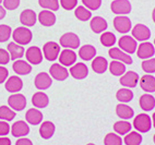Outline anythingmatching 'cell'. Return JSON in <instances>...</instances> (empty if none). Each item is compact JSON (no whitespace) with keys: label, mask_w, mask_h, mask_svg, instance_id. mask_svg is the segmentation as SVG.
Segmentation results:
<instances>
[{"label":"cell","mask_w":155,"mask_h":145,"mask_svg":"<svg viewBox=\"0 0 155 145\" xmlns=\"http://www.w3.org/2000/svg\"><path fill=\"white\" fill-rule=\"evenodd\" d=\"M32 32L31 30H28L26 26H20V27H17L12 32V38L17 44L19 45H28L31 43L32 40Z\"/></svg>","instance_id":"cell-1"},{"label":"cell","mask_w":155,"mask_h":145,"mask_svg":"<svg viewBox=\"0 0 155 145\" xmlns=\"http://www.w3.org/2000/svg\"><path fill=\"white\" fill-rule=\"evenodd\" d=\"M133 127L136 128L137 131L141 133H147L152 128V119L147 114H139L133 119Z\"/></svg>","instance_id":"cell-2"},{"label":"cell","mask_w":155,"mask_h":145,"mask_svg":"<svg viewBox=\"0 0 155 145\" xmlns=\"http://www.w3.org/2000/svg\"><path fill=\"white\" fill-rule=\"evenodd\" d=\"M59 43H60L61 47L67 48V49H72V50L80 47V38L77 34L72 33V32L64 33L59 39Z\"/></svg>","instance_id":"cell-3"},{"label":"cell","mask_w":155,"mask_h":145,"mask_svg":"<svg viewBox=\"0 0 155 145\" xmlns=\"http://www.w3.org/2000/svg\"><path fill=\"white\" fill-rule=\"evenodd\" d=\"M43 53L46 60L55 61L60 53V45L56 42H47L43 46Z\"/></svg>","instance_id":"cell-4"},{"label":"cell","mask_w":155,"mask_h":145,"mask_svg":"<svg viewBox=\"0 0 155 145\" xmlns=\"http://www.w3.org/2000/svg\"><path fill=\"white\" fill-rule=\"evenodd\" d=\"M113 13L117 15H126L131 12V3L129 0H114L110 5Z\"/></svg>","instance_id":"cell-5"},{"label":"cell","mask_w":155,"mask_h":145,"mask_svg":"<svg viewBox=\"0 0 155 145\" xmlns=\"http://www.w3.org/2000/svg\"><path fill=\"white\" fill-rule=\"evenodd\" d=\"M118 45H119L120 49L125 53H134L138 49V44H137V40L133 37L129 36V35H125L122 36L121 38L119 39L118 42Z\"/></svg>","instance_id":"cell-6"},{"label":"cell","mask_w":155,"mask_h":145,"mask_svg":"<svg viewBox=\"0 0 155 145\" xmlns=\"http://www.w3.org/2000/svg\"><path fill=\"white\" fill-rule=\"evenodd\" d=\"M8 104L9 107L13 109L14 111H21L25 108L26 106V98L23 94H12L10 97L8 98Z\"/></svg>","instance_id":"cell-7"},{"label":"cell","mask_w":155,"mask_h":145,"mask_svg":"<svg viewBox=\"0 0 155 145\" xmlns=\"http://www.w3.org/2000/svg\"><path fill=\"white\" fill-rule=\"evenodd\" d=\"M49 76L57 81H64L69 76V71L60 63H54L49 68Z\"/></svg>","instance_id":"cell-8"},{"label":"cell","mask_w":155,"mask_h":145,"mask_svg":"<svg viewBox=\"0 0 155 145\" xmlns=\"http://www.w3.org/2000/svg\"><path fill=\"white\" fill-rule=\"evenodd\" d=\"M114 27L119 33H128L131 30V20L126 15H118L114 19Z\"/></svg>","instance_id":"cell-9"},{"label":"cell","mask_w":155,"mask_h":145,"mask_svg":"<svg viewBox=\"0 0 155 145\" xmlns=\"http://www.w3.org/2000/svg\"><path fill=\"white\" fill-rule=\"evenodd\" d=\"M25 57L28 62H30L31 64H39L43 61V53L37 46H32L28 47V50L25 51Z\"/></svg>","instance_id":"cell-10"},{"label":"cell","mask_w":155,"mask_h":145,"mask_svg":"<svg viewBox=\"0 0 155 145\" xmlns=\"http://www.w3.org/2000/svg\"><path fill=\"white\" fill-rule=\"evenodd\" d=\"M132 37L136 40L145 42L151 37V31L147 25L144 24H137L132 28Z\"/></svg>","instance_id":"cell-11"},{"label":"cell","mask_w":155,"mask_h":145,"mask_svg":"<svg viewBox=\"0 0 155 145\" xmlns=\"http://www.w3.org/2000/svg\"><path fill=\"white\" fill-rule=\"evenodd\" d=\"M108 55L111 59L117 60V61H121L125 64H131L132 63V58L129 53L122 51L120 48L117 47H111L108 51Z\"/></svg>","instance_id":"cell-12"},{"label":"cell","mask_w":155,"mask_h":145,"mask_svg":"<svg viewBox=\"0 0 155 145\" xmlns=\"http://www.w3.org/2000/svg\"><path fill=\"white\" fill-rule=\"evenodd\" d=\"M34 84H35V87L37 89L45 91V89H49V87L51 86V84H53V80H51V76H50L48 73L41 72L35 76Z\"/></svg>","instance_id":"cell-13"},{"label":"cell","mask_w":155,"mask_h":145,"mask_svg":"<svg viewBox=\"0 0 155 145\" xmlns=\"http://www.w3.org/2000/svg\"><path fill=\"white\" fill-rule=\"evenodd\" d=\"M69 72L72 76V78L77 79V80H83L89 76V69L83 62H78V63L71 66Z\"/></svg>","instance_id":"cell-14"},{"label":"cell","mask_w":155,"mask_h":145,"mask_svg":"<svg viewBox=\"0 0 155 145\" xmlns=\"http://www.w3.org/2000/svg\"><path fill=\"white\" fill-rule=\"evenodd\" d=\"M119 82L121 85H124L127 89H133V87H136L138 85L139 74L134 72V71H128L124 76H120Z\"/></svg>","instance_id":"cell-15"},{"label":"cell","mask_w":155,"mask_h":145,"mask_svg":"<svg viewBox=\"0 0 155 145\" xmlns=\"http://www.w3.org/2000/svg\"><path fill=\"white\" fill-rule=\"evenodd\" d=\"M155 53V47L154 45L149 42H143L142 44L139 45L138 49H137V55L139 58L141 59H150L154 56Z\"/></svg>","instance_id":"cell-16"},{"label":"cell","mask_w":155,"mask_h":145,"mask_svg":"<svg viewBox=\"0 0 155 145\" xmlns=\"http://www.w3.org/2000/svg\"><path fill=\"white\" fill-rule=\"evenodd\" d=\"M11 133L15 137H24L30 133V127L25 121L19 120L14 122L11 127Z\"/></svg>","instance_id":"cell-17"},{"label":"cell","mask_w":155,"mask_h":145,"mask_svg":"<svg viewBox=\"0 0 155 145\" xmlns=\"http://www.w3.org/2000/svg\"><path fill=\"white\" fill-rule=\"evenodd\" d=\"M58 58H59V61H60V64H62L64 67H71L77 61V53L72 50V49L64 48V50L59 53Z\"/></svg>","instance_id":"cell-18"},{"label":"cell","mask_w":155,"mask_h":145,"mask_svg":"<svg viewBox=\"0 0 155 145\" xmlns=\"http://www.w3.org/2000/svg\"><path fill=\"white\" fill-rule=\"evenodd\" d=\"M36 21H37V17L32 9H25L20 14V22L22 23L23 26H26V27L34 26Z\"/></svg>","instance_id":"cell-19"},{"label":"cell","mask_w":155,"mask_h":145,"mask_svg":"<svg viewBox=\"0 0 155 145\" xmlns=\"http://www.w3.org/2000/svg\"><path fill=\"white\" fill-rule=\"evenodd\" d=\"M5 87H6L8 92L15 94V93L20 92L22 89L23 81L18 76H12L10 78H8V80L6 81V84H5Z\"/></svg>","instance_id":"cell-20"},{"label":"cell","mask_w":155,"mask_h":145,"mask_svg":"<svg viewBox=\"0 0 155 145\" xmlns=\"http://www.w3.org/2000/svg\"><path fill=\"white\" fill-rule=\"evenodd\" d=\"M12 69L19 76H28L32 71V67L28 61L22 60V59H18L12 64Z\"/></svg>","instance_id":"cell-21"},{"label":"cell","mask_w":155,"mask_h":145,"mask_svg":"<svg viewBox=\"0 0 155 145\" xmlns=\"http://www.w3.org/2000/svg\"><path fill=\"white\" fill-rule=\"evenodd\" d=\"M90 27H91L92 31L96 34L103 33V32H105V30H107V27H108L107 21L102 17L92 18L91 22H90Z\"/></svg>","instance_id":"cell-22"},{"label":"cell","mask_w":155,"mask_h":145,"mask_svg":"<svg viewBox=\"0 0 155 145\" xmlns=\"http://www.w3.org/2000/svg\"><path fill=\"white\" fill-rule=\"evenodd\" d=\"M25 119L32 126H37L43 121V114L42 111H39L38 109L31 108L25 114Z\"/></svg>","instance_id":"cell-23"},{"label":"cell","mask_w":155,"mask_h":145,"mask_svg":"<svg viewBox=\"0 0 155 145\" xmlns=\"http://www.w3.org/2000/svg\"><path fill=\"white\" fill-rule=\"evenodd\" d=\"M8 51L10 53V58L12 60H18V59H21L24 56V47L22 45L17 44L15 42H11L8 44Z\"/></svg>","instance_id":"cell-24"},{"label":"cell","mask_w":155,"mask_h":145,"mask_svg":"<svg viewBox=\"0 0 155 145\" xmlns=\"http://www.w3.org/2000/svg\"><path fill=\"white\" fill-rule=\"evenodd\" d=\"M38 21L43 26H51L56 23V15L53 11L43 10L38 14Z\"/></svg>","instance_id":"cell-25"},{"label":"cell","mask_w":155,"mask_h":145,"mask_svg":"<svg viewBox=\"0 0 155 145\" xmlns=\"http://www.w3.org/2000/svg\"><path fill=\"white\" fill-rule=\"evenodd\" d=\"M140 86L147 93L155 92V76L152 74H145L140 79Z\"/></svg>","instance_id":"cell-26"},{"label":"cell","mask_w":155,"mask_h":145,"mask_svg":"<svg viewBox=\"0 0 155 145\" xmlns=\"http://www.w3.org/2000/svg\"><path fill=\"white\" fill-rule=\"evenodd\" d=\"M32 104L36 108H45L49 104V97L44 92H36L32 96Z\"/></svg>","instance_id":"cell-27"},{"label":"cell","mask_w":155,"mask_h":145,"mask_svg":"<svg viewBox=\"0 0 155 145\" xmlns=\"http://www.w3.org/2000/svg\"><path fill=\"white\" fill-rule=\"evenodd\" d=\"M56 127L51 121H44L39 127V134L44 140H49L55 134Z\"/></svg>","instance_id":"cell-28"},{"label":"cell","mask_w":155,"mask_h":145,"mask_svg":"<svg viewBox=\"0 0 155 145\" xmlns=\"http://www.w3.org/2000/svg\"><path fill=\"white\" fill-rule=\"evenodd\" d=\"M116 114L120 119L128 120V119H131L134 116V110L130 106L121 103L116 106Z\"/></svg>","instance_id":"cell-29"},{"label":"cell","mask_w":155,"mask_h":145,"mask_svg":"<svg viewBox=\"0 0 155 145\" xmlns=\"http://www.w3.org/2000/svg\"><path fill=\"white\" fill-rule=\"evenodd\" d=\"M139 103H140L141 109H143L144 111H151L155 108V98L149 93L142 95Z\"/></svg>","instance_id":"cell-30"},{"label":"cell","mask_w":155,"mask_h":145,"mask_svg":"<svg viewBox=\"0 0 155 145\" xmlns=\"http://www.w3.org/2000/svg\"><path fill=\"white\" fill-rule=\"evenodd\" d=\"M79 56L82 60H85V61H89L94 59L96 56V49H95L94 46L92 45H84L79 49Z\"/></svg>","instance_id":"cell-31"},{"label":"cell","mask_w":155,"mask_h":145,"mask_svg":"<svg viewBox=\"0 0 155 145\" xmlns=\"http://www.w3.org/2000/svg\"><path fill=\"white\" fill-rule=\"evenodd\" d=\"M108 62L104 57H95L92 61V69L95 73L102 74L107 70Z\"/></svg>","instance_id":"cell-32"},{"label":"cell","mask_w":155,"mask_h":145,"mask_svg":"<svg viewBox=\"0 0 155 145\" xmlns=\"http://www.w3.org/2000/svg\"><path fill=\"white\" fill-rule=\"evenodd\" d=\"M109 71L113 76H121L126 73V64L121 61L113 60L109 63Z\"/></svg>","instance_id":"cell-33"},{"label":"cell","mask_w":155,"mask_h":145,"mask_svg":"<svg viewBox=\"0 0 155 145\" xmlns=\"http://www.w3.org/2000/svg\"><path fill=\"white\" fill-rule=\"evenodd\" d=\"M131 128H132L131 123L126 121V120L117 121V122H115V124H114V130H115V132L120 134V135H126L127 133H129V132L131 131Z\"/></svg>","instance_id":"cell-34"},{"label":"cell","mask_w":155,"mask_h":145,"mask_svg":"<svg viewBox=\"0 0 155 145\" xmlns=\"http://www.w3.org/2000/svg\"><path fill=\"white\" fill-rule=\"evenodd\" d=\"M124 143L126 145H140L142 143V135L139 134V132L130 131L129 133L126 134Z\"/></svg>","instance_id":"cell-35"},{"label":"cell","mask_w":155,"mask_h":145,"mask_svg":"<svg viewBox=\"0 0 155 145\" xmlns=\"http://www.w3.org/2000/svg\"><path fill=\"white\" fill-rule=\"evenodd\" d=\"M116 98L117 101H119L122 104H127L133 99V93L130 91V89H120L118 92L116 93Z\"/></svg>","instance_id":"cell-36"},{"label":"cell","mask_w":155,"mask_h":145,"mask_svg":"<svg viewBox=\"0 0 155 145\" xmlns=\"http://www.w3.org/2000/svg\"><path fill=\"white\" fill-rule=\"evenodd\" d=\"M74 15L80 21H89L92 18V12L84 6H78L74 10Z\"/></svg>","instance_id":"cell-37"},{"label":"cell","mask_w":155,"mask_h":145,"mask_svg":"<svg viewBox=\"0 0 155 145\" xmlns=\"http://www.w3.org/2000/svg\"><path fill=\"white\" fill-rule=\"evenodd\" d=\"M101 44L105 47H113L116 43V36L111 32H103L100 37Z\"/></svg>","instance_id":"cell-38"},{"label":"cell","mask_w":155,"mask_h":145,"mask_svg":"<svg viewBox=\"0 0 155 145\" xmlns=\"http://www.w3.org/2000/svg\"><path fill=\"white\" fill-rule=\"evenodd\" d=\"M15 117V111L8 106H0V119L3 121H11Z\"/></svg>","instance_id":"cell-39"},{"label":"cell","mask_w":155,"mask_h":145,"mask_svg":"<svg viewBox=\"0 0 155 145\" xmlns=\"http://www.w3.org/2000/svg\"><path fill=\"white\" fill-rule=\"evenodd\" d=\"M38 5L45 10L49 11H57L59 9L58 0H38Z\"/></svg>","instance_id":"cell-40"},{"label":"cell","mask_w":155,"mask_h":145,"mask_svg":"<svg viewBox=\"0 0 155 145\" xmlns=\"http://www.w3.org/2000/svg\"><path fill=\"white\" fill-rule=\"evenodd\" d=\"M122 143L124 141H122L121 137L115 133H108L104 139L105 145H122Z\"/></svg>","instance_id":"cell-41"},{"label":"cell","mask_w":155,"mask_h":145,"mask_svg":"<svg viewBox=\"0 0 155 145\" xmlns=\"http://www.w3.org/2000/svg\"><path fill=\"white\" fill-rule=\"evenodd\" d=\"M12 35V30L9 25L6 24H1L0 25V43L7 42L10 36Z\"/></svg>","instance_id":"cell-42"},{"label":"cell","mask_w":155,"mask_h":145,"mask_svg":"<svg viewBox=\"0 0 155 145\" xmlns=\"http://www.w3.org/2000/svg\"><path fill=\"white\" fill-rule=\"evenodd\" d=\"M142 70L145 73H154L155 72V58L145 59L141 64Z\"/></svg>","instance_id":"cell-43"},{"label":"cell","mask_w":155,"mask_h":145,"mask_svg":"<svg viewBox=\"0 0 155 145\" xmlns=\"http://www.w3.org/2000/svg\"><path fill=\"white\" fill-rule=\"evenodd\" d=\"M82 3H83L85 8H87L91 11V10H97L100 9V7L102 6V0H82Z\"/></svg>","instance_id":"cell-44"},{"label":"cell","mask_w":155,"mask_h":145,"mask_svg":"<svg viewBox=\"0 0 155 145\" xmlns=\"http://www.w3.org/2000/svg\"><path fill=\"white\" fill-rule=\"evenodd\" d=\"M60 6L64 10H73L78 6V0H60Z\"/></svg>","instance_id":"cell-45"},{"label":"cell","mask_w":155,"mask_h":145,"mask_svg":"<svg viewBox=\"0 0 155 145\" xmlns=\"http://www.w3.org/2000/svg\"><path fill=\"white\" fill-rule=\"evenodd\" d=\"M3 8L7 10H15L20 6V0H3Z\"/></svg>","instance_id":"cell-46"},{"label":"cell","mask_w":155,"mask_h":145,"mask_svg":"<svg viewBox=\"0 0 155 145\" xmlns=\"http://www.w3.org/2000/svg\"><path fill=\"white\" fill-rule=\"evenodd\" d=\"M11 58H10L9 51L3 48H0V64H8Z\"/></svg>","instance_id":"cell-47"},{"label":"cell","mask_w":155,"mask_h":145,"mask_svg":"<svg viewBox=\"0 0 155 145\" xmlns=\"http://www.w3.org/2000/svg\"><path fill=\"white\" fill-rule=\"evenodd\" d=\"M10 130L11 129L7 121H0V137H6L7 134H9Z\"/></svg>","instance_id":"cell-48"},{"label":"cell","mask_w":155,"mask_h":145,"mask_svg":"<svg viewBox=\"0 0 155 145\" xmlns=\"http://www.w3.org/2000/svg\"><path fill=\"white\" fill-rule=\"evenodd\" d=\"M8 76H9L8 69L6 67H3V66H0V84L7 81Z\"/></svg>","instance_id":"cell-49"},{"label":"cell","mask_w":155,"mask_h":145,"mask_svg":"<svg viewBox=\"0 0 155 145\" xmlns=\"http://www.w3.org/2000/svg\"><path fill=\"white\" fill-rule=\"evenodd\" d=\"M15 145H33V143L31 140L26 139V137H20L15 142Z\"/></svg>","instance_id":"cell-50"},{"label":"cell","mask_w":155,"mask_h":145,"mask_svg":"<svg viewBox=\"0 0 155 145\" xmlns=\"http://www.w3.org/2000/svg\"><path fill=\"white\" fill-rule=\"evenodd\" d=\"M0 145H11V141L6 137H0Z\"/></svg>","instance_id":"cell-51"},{"label":"cell","mask_w":155,"mask_h":145,"mask_svg":"<svg viewBox=\"0 0 155 145\" xmlns=\"http://www.w3.org/2000/svg\"><path fill=\"white\" fill-rule=\"evenodd\" d=\"M5 17H6V9L0 6V20H2Z\"/></svg>","instance_id":"cell-52"},{"label":"cell","mask_w":155,"mask_h":145,"mask_svg":"<svg viewBox=\"0 0 155 145\" xmlns=\"http://www.w3.org/2000/svg\"><path fill=\"white\" fill-rule=\"evenodd\" d=\"M152 126L155 128V112L153 114V116H152Z\"/></svg>","instance_id":"cell-53"},{"label":"cell","mask_w":155,"mask_h":145,"mask_svg":"<svg viewBox=\"0 0 155 145\" xmlns=\"http://www.w3.org/2000/svg\"><path fill=\"white\" fill-rule=\"evenodd\" d=\"M152 19H153V21H154V23H155V8L153 9V12H152Z\"/></svg>","instance_id":"cell-54"},{"label":"cell","mask_w":155,"mask_h":145,"mask_svg":"<svg viewBox=\"0 0 155 145\" xmlns=\"http://www.w3.org/2000/svg\"><path fill=\"white\" fill-rule=\"evenodd\" d=\"M153 142H154V144H155V134H154V137H153Z\"/></svg>","instance_id":"cell-55"},{"label":"cell","mask_w":155,"mask_h":145,"mask_svg":"<svg viewBox=\"0 0 155 145\" xmlns=\"http://www.w3.org/2000/svg\"><path fill=\"white\" fill-rule=\"evenodd\" d=\"M86 145H95L94 143H89V144H86Z\"/></svg>","instance_id":"cell-56"},{"label":"cell","mask_w":155,"mask_h":145,"mask_svg":"<svg viewBox=\"0 0 155 145\" xmlns=\"http://www.w3.org/2000/svg\"><path fill=\"white\" fill-rule=\"evenodd\" d=\"M2 1H3V0H0V3H1V2H2Z\"/></svg>","instance_id":"cell-57"},{"label":"cell","mask_w":155,"mask_h":145,"mask_svg":"<svg viewBox=\"0 0 155 145\" xmlns=\"http://www.w3.org/2000/svg\"><path fill=\"white\" fill-rule=\"evenodd\" d=\"M154 47H155V39H154Z\"/></svg>","instance_id":"cell-58"}]
</instances>
